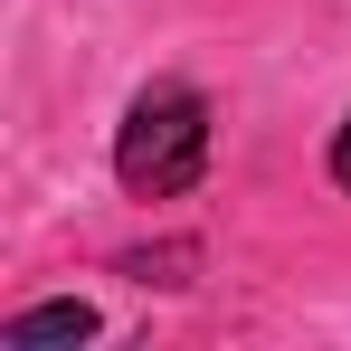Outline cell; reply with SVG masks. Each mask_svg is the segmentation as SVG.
<instances>
[{"mask_svg": "<svg viewBox=\"0 0 351 351\" xmlns=\"http://www.w3.org/2000/svg\"><path fill=\"white\" fill-rule=\"evenodd\" d=\"M190 266H199L190 237H180V247H133V256H114V276H133V285H190Z\"/></svg>", "mask_w": 351, "mask_h": 351, "instance_id": "3957f363", "label": "cell"}, {"mask_svg": "<svg viewBox=\"0 0 351 351\" xmlns=\"http://www.w3.org/2000/svg\"><path fill=\"white\" fill-rule=\"evenodd\" d=\"M209 95L199 86H180V76H162V86H143L133 105H123L114 123V180L123 199H180V190H199L209 180Z\"/></svg>", "mask_w": 351, "mask_h": 351, "instance_id": "6da1fadb", "label": "cell"}, {"mask_svg": "<svg viewBox=\"0 0 351 351\" xmlns=\"http://www.w3.org/2000/svg\"><path fill=\"white\" fill-rule=\"evenodd\" d=\"M323 171H332V190H342V199H351V114L332 123V152H323Z\"/></svg>", "mask_w": 351, "mask_h": 351, "instance_id": "277c9868", "label": "cell"}, {"mask_svg": "<svg viewBox=\"0 0 351 351\" xmlns=\"http://www.w3.org/2000/svg\"><path fill=\"white\" fill-rule=\"evenodd\" d=\"M0 342H10V351H38V342H95V304H76V294L19 304V313L0 323Z\"/></svg>", "mask_w": 351, "mask_h": 351, "instance_id": "7a4b0ae2", "label": "cell"}]
</instances>
